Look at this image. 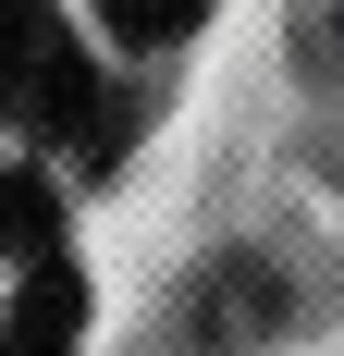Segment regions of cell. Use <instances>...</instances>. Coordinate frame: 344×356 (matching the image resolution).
<instances>
[{
    "mask_svg": "<svg viewBox=\"0 0 344 356\" xmlns=\"http://www.w3.org/2000/svg\"><path fill=\"white\" fill-rule=\"evenodd\" d=\"M25 13H37V0H0V25H25Z\"/></svg>",
    "mask_w": 344,
    "mask_h": 356,
    "instance_id": "8992f818",
    "label": "cell"
},
{
    "mask_svg": "<svg viewBox=\"0 0 344 356\" xmlns=\"http://www.w3.org/2000/svg\"><path fill=\"white\" fill-rule=\"evenodd\" d=\"M197 13H209V0H99V25L123 37V49H172Z\"/></svg>",
    "mask_w": 344,
    "mask_h": 356,
    "instance_id": "5b68a950",
    "label": "cell"
},
{
    "mask_svg": "<svg viewBox=\"0 0 344 356\" xmlns=\"http://www.w3.org/2000/svg\"><path fill=\"white\" fill-rule=\"evenodd\" d=\"M86 344V283H74L62 258L13 283V320H0V356H74Z\"/></svg>",
    "mask_w": 344,
    "mask_h": 356,
    "instance_id": "7a4b0ae2",
    "label": "cell"
},
{
    "mask_svg": "<svg viewBox=\"0 0 344 356\" xmlns=\"http://www.w3.org/2000/svg\"><path fill=\"white\" fill-rule=\"evenodd\" d=\"M271 307H283V283H271V270H246V258H234V270H221V283L197 295V332H209V356H246V332L271 320Z\"/></svg>",
    "mask_w": 344,
    "mask_h": 356,
    "instance_id": "277c9868",
    "label": "cell"
},
{
    "mask_svg": "<svg viewBox=\"0 0 344 356\" xmlns=\"http://www.w3.org/2000/svg\"><path fill=\"white\" fill-rule=\"evenodd\" d=\"M0 258H13V270H49V258H62V197L37 172H0Z\"/></svg>",
    "mask_w": 344,
    "mask_h": 356,
    "instance_id": "3957f363",
    "label": "cell"
},
{
    "mask_svg": "<svg viewBox=\"0 0 344 356\" xmlns=\"http://www.w3.org/2000/svg\"><path fill=\"white\" fill-rule=\"evenodd\" d=\"M0 123H13V136H49V147H86V160H111V136H123L111 86L86 74V49H74L49 13L0 25Z\"/></svg>",
    "mask_w": 344,
    "mask_h": 356,
    "instance_id": "6da1fadb",
    "label": "cell"
}]
</instances>
